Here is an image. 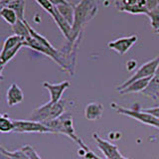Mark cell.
I'll return each mask as SVG.
<instances>
[{
	"label": "cell",
	"instance_id": "25",
	"mask_svg": "<svg viewBox=\"0 0 159 159\" xmlns=\"http://www.w3.org/2000/svg\"><path fill=\"white\" fill-rule=\"evenodd\" d=\"M117 2L124 6H139L145 7L146 0H117Z\"/></svg>",
	"mask_w": 159,
	"mask_h": 159
},
{
	"label": "cell",
	"instance_id": "13",
	"mask_svg": "<svg viewBox=\"0 0 159 159\" xmlns=\"http://www.w3.org/2000/svg\"><path fill=\"white\" fill-rule=\"evenodd\" d=\"M52 18L54 19V21L56 22L57 26L59 27L60 30H61V32L63 33L65 38L69 41L70 38H71V34H72V25H70L67 22V20L59 13L56 6H55V10H54V13L52 15Z\"/></svg>",
	"mask_w": 159,
	"mask_h": 159
},
{
	"label": "cell",
	"instance_id": "32",
	"mask_svg": "<svg viewBox=\"0 0 159 159\" xmlns=\"http://www.w3.org/2000/svg\"><path fill=\"white\" fill-rule=\"evenodd\" d=\"M0 159H11L9 156H7L6 154L3 153L1 150H0Z\"/></svg>",
	"mask_w": 159,
	"mask_h": 159
},
{
	"label": "cell",
	"instance_id": "3",
	"mask_svg": "<svg viewBox=\"0 0 159 159\" xmlns=\"http://www.w3.org/2000/svg\"><path fill=\"white\" fill-rule=\"evenodd\" d=\"M65 108H66V101L61 99L56 103H52L48 102L47 103L34 109V111L30 116V120L38 121L45 123L50 120H54L64 114Z\"/></svg>",
	"mask_w": 159,
	"mask_h": 159
},
{
	"label": "cell",
	"instance_id": "19",
	"mask_svg": "<svg viewBox=\"0 0 159 159\" xmlns=\"http://www.w3.org/2000/svg\"><path fill=\"white\" fill-rule=\"evenodd\" d=\"M24 41L25 40L20 36H17V35H11V36H9L8 38L5 39L1 53H5L6 51H8V50L16 47L20 43H23Z\"/></svg>",
	"mask_w": 159,
	"mask_h": 159
},
{
	"label": "cell",
	"instance_id": "14",
	"mask_svg": "<svg viewBox=\"0 0 159 159\" xmlns=\"http://www.w3.org/2000/svg\"><path fill=\"white\" fill-rule=\"evenodd\" d=\"M145 97L153 99V101H158L159 99V77L154 76L151 78L150 82L148 83L145 89L141 93Z\"/></svg>",
	"mask_w": 159,
	"mask_h": 159
},
{
	"label": "cell",
	"instance_id": "30",
	"mask_svg": "<svg viewBox=\"0 0 159 159\" xmlns=\"http://www.w3.org/2000/svg\"><path fill=\"white\" fill-rule=\"evenodd\" d=\"M84 159H102V158H101L99 156H98L97 154H94L93 151H91V150H89V151H87L86 153H84V155L83 156Z\"/></svg>",
	"mask_w": 159,
	"mask_h": 159
},
{
	"label": "cell",
	"instance_id": "18",
	"mask_svg": "<svg viewBox=\"0 0 159 159\" xmlns=\"http://www.w3.org/2000/svg\"><path fill=\"white\" fill-rule=\"evenodd\" d=\"M116 7L118 11L121 12H126V13H130V14H145L147 16L148 14V10L146 7H139V6H124V5L119 4L117 1H116Z\"/></svg>",
	"mask_w": 159,
	"mask_h": 159
},
{
	"label": "cell",
	"instance_id": "11",
	"mask_svg": "<svg viewBox=\"0 0 159 159\" xmlns=\"http://www.w3.org/2000/svg\"><path fill=\"white\" fill-rule=\"evenodd\" d=\"M103 106L101 102H91L88 103L84 108V117L89 121L98 120L102 116Z\"/></svg>",
	"mask_w": 159,
	"mask_h": 159
},
{
	"label": "cell",
	"instance_id": "10",
	"mask_svg": "<svg viewBox=\"0 0 159 159\" xmlns=\"http://www.w3.org/2000/svg\"><path fill=\"white\" fill-rule=\"evenodd\" d=\"M23 98H24V94H23L22 89H20V87L17 84L13 83L11 86L9 87L6 93L7 104L10 107H12L14 106H16V104H19L20 102H22Z\"/></svg>",
	"mask_w": 159,
	"mask_h": 159
},
{
	"label": "cell",
	"instance_id": "7",
	"mask_svg": "<svg viewBox=\"0 0 159 159\" xmlns=\"http://www.w3.org/2000/svg\"><path fill=\"white\" fill-rule=\"evenodd\" d=\"M93 138L96 141L98 147L99 148L103 155L107 159H120L123 155L119 152L116 145L108 142L107 140H104L98 133H93Z\"/></svg>",
	"mask_w": 159,
	"mask_h": 159
},
{
	"label": "cell",
	"instance_id": "35",
	"mask_svg": "<svg viewBox=\"0 0 159 159\" xmlns=\"http://www.w3.org/2000/svg\"><path fill=\"white\" fill-rule=\"evenodd\" d=\"M2 116V114H1V113H0V116Z\"/></svg>",
	"mask_w": 159,
	"mask_h": 159
},
{
	"label": "cell",
	"instance_id": "2",
	"mask_svg": "<svg viewBox=\"0 0 159 159\" xmlns=\"http://www.w3.org/2000/svg\"><path fill=\"white\" fill-rule=\"evenodd\" d=\"M44 124L51 130V133L66 135L76 142L81 149H84V151L89 150L88 146L84 144V142L77 135L76 132H75L74 119L70 113H64L60 117L54 119V120L45 122Z\"/></svg>",
	"mask_w": 159,
	"mask_h": 159
},
{
	"label": "cell",
	"instance_id": "9",
	"mask_svg": "<svg viewBox=\"0 0 159 159\" xmlns=\"http://www.w3.org/2000/svg\"><path fill=\"white\" fill-rule=\"evenodd\" d=\"M43 87L48 89L50 93V101L52 103H56L62 99V96L65 91L70 87V82L64 81L59 84H50L48 82H45L43 84Z\"/></svg>",
	"mask_w": 159,
	"mask_h": 159
},
{
	"label": "cell",
	"instance_id": "23",
	"mask_svg": "<svg viewBox=\"0 0 159 159\" xmlns=\"http://www.w3.org/2000/svg\"><path fill=\"white\" fill-rule=\"evenodd\" d=\"M147 16L150 20V25L153 31L156 34H159V7L148 12Z\"/></svg>",
	"mask_w": 159,
	"mask_h": 159
},
{
	"label": "cell",
	"instance_id": "5",
	"mask_svg": "<svg viewBox=\"0 0 159 159\" xmlns=\"http://www.w3.org/2000/svg\"><path fill=\"white\" fill-rule=\"evenodd\" d=\"M158 66H159V56L156 57V58H154L153 60H150V61L145 63V64H143L142 66L139 68L130 78L127 79L125 82L120 84V86L116 87V91L119 92L120 89H122L126 86H128L129 84H131L134 81H137V80L153 77L154 74H155V72H156L157 68H158Z\"/></svg>",
	"mask_w": 159,
	"mask_h": 159
},
{
	"label": "cell",
	"instance_id": "33",
	"mask_svg": "<svg viewBox=\"0 0 159 159\" xmlns=\"http://www.w3.org/2000/svg\"><path fill=\"white\" fill-rule=\"evenodd\" d=\"M155 76H157V77H159V66H158V68H157V70H156V72H155Z\"/></svg>",
	"mask_w": 159,
	"mask_h": 159
},
{
	"label": "cell",
	"instance_id": "16",
	"mask_svg": "<svg viewBox=\"0 0 159 159\" xmlns=\"http://www.w3.org/2000/svg\"><path fill=\"white\" fill-rule=\"evenodd\" d=\"M12 31L14 32V35L20 36L24 40H27L28 38L31 37L30 36V32L28 30V27H27V21L25 19L24 20L18 19L17 22L12 26Z\"/></svg>",
	"mask_w": 159,
	"mask_h": 159
},
{
	"label": "cell",
	"instance_id": "20",
	"mask_svg": "<svg viewBox=\"0 0 159 159\" xmlns=\"http://www.w3.org/2000/svg\"><path fill=\"white\" fill-rule=\"evenodd\" d=\"M22 47H24V42L20 43L19 45H17L16 47L8 50V51H6L5 53H0V63L5 66V64L8 63L10 60H12L15 55L19 52V50L21 49Z\"/></svg>",
	"mask_w": 159,
	"mask_h": 159
},
{
	"label": "cell",
	"instance_id": "15",
	"mask_svg": "<svg viewBox=\"0 0 159 159\" xmlns=\"http://www.w3.org/2000/svg\"><path fill=\"white\" fill-rule=\"evenodd\" d=\"M57 10L62 16L67 20V22L72 25L74 24V19H75V5L72 3H66V4H61L56 6Z\"/></svg>",
	"mask_w": 159,
	"mask_h": 159
},
{
	"label": "cell",
	"instance_id": "22",
	"mask_svg": "<svg viewBox=\"0 0 159 159\" xmlns=\"http://www.w3.org/2000/svg\"><path fill=\"white\" fill-rule=\"evenodd\" d=\"M14 131V122L10 119L7 114H2L0 116V132L8 133Z\"/></svg>",
	"mask_w": 159,
	"mask_h": 159
},
{
	"label": "cell",
	"instance_id": "1",
	"mask_svg": "<svg viewBox=\"0 0 159 159\" xmlns=\"http://www.w3.org/2000/svg\"><path fill=\"white\" fill-rule=\"evenodd\" d=\"M98 12V4L96 0H81L75 5V19L72 26V34L69 40L70 50H72L76 40L80 37L84 27L94 17Z\"/></svg>",
	"mask_w": 159,
	"mask_h": 159
},
{
	"label": "cell",
	"instance_id": "17",
	"mask_svg": "<svg viewBox=\"0 0 159 159\" xmlns=\"http://www.w3.org/2000/svg\"><path fill=\"white\" fill-rule=\"evenodd\" d=\"M25 5L26 1L25 0H10L7 7L11 8L16 13L18 19L24 20L25 19Z\"/></svg>",
	"mask_w": 159,
	"mask_h": 159
},
{
	"label": "cell",
	"instance_id": "4",
	"mask_svg": "<svg viewBox=\"0 0 159 159\" xmlns=\"http://www.w3.org/2000/svg\"><path fill=\"white\" fill-rule=\"evenodd\" d=\"M111 107L114 111H116L119 114L129 116L133 119H136V120L139 122L146 124V125L153 126V127H156L159 129V119L156 118L155 116H153L152 114L142 111V108H138V107L126 108L121 106H118V104L116 102H111Z\"/></svg>",
	"mask_w": 159,
	"mask_h": 159
},
{
	"label": "cell",
	"instance_id": "24",
	"mask_svg": "<svg viewBox=\"0 0 159 159\" xmlns=\"http://www.w3.org/2000/svg\"><path fill=\"white\" fill-rule=\"evenodd\" d=\"M0 150L6 154V155L9 156L11 159H29L28 155L22 150V149H19V150H15V151H8L7 149H5L3 146L0 145Z\"/></svg>",
	"mask_w": 159,
	"mask_h": 159
},
{
	"label": "cell",
	"instance_id": "27",
	"mask_svg": "<svg viewBox=\"0 0 159 159\" xmlns=\"http://www.w3.org/2000/svg\"><path fill=\"white\" fill-rule=\"evenodd\" d=\"M21 149L27 154L29 159H42L41 157L39 156V154L37 153V151L35 150V149L31 145H29V144H27V145H24Z\"/></svg>",
	"mask_w": 159,
	"mask_h": 159
},
{
	"label": "cell",
	"instance_id": "31",
	"mask_svg": "<svg viewBox=\"0 0 159 159\" xmlns=\"http://www.w3.org/2000/svg\"><path fill=\"white\" fill-rule=\"evenodd\" d=\"M49 1L51 2L54 6H58V5H61V4H66L69 2L67 0H49Z\"/></svg>",
	"mask_w": 159,
	"mask_h": 159
},
{
	"label": "cell",
	"instance_id": "8",
	"mask_svg": "<svg viewBox=\"0 0 159 159\" xmlns=\"http://www.w3.org/2000/svg\"><path fill=\"white\" fill-rule=\"evenodd\" d=\"M137 40L138 38L135 35H132V36H128V37L118 38L116 40H114V41L109 42L108 48L117 52L119 55H124L137 42Z\"/></svg>",
	"mask_w": 159,
	"mask_h": 159
},
{
	"label": "cell",
	"instance_id": "6",
	"mask_svg": "<svg viewBox=\"0 0 159 159\" xmlns=\"http://www.w3.org/2000/svg\"><path fill=\"white\" fill-rule=\"evenodd\" d=\"M14 122V131L18 133H51V130L44 123L33 121V120H23L16 119Z\"/></svg>",
	"mask_w": 159,
	"mask_h": 159
},
{
	"label": "cell",
	"instance_id": "12",
	"mask_svg": "<svg viewBox=\"0 0 159 159\" xmlns=\"http://www.w3.org/2000/svg\"><path fill=\"white\" fill-rule=\"evenodd\" d=\"M151 78H145V79H140V80H137V81H134L131 84H129L128 86H126L124 89H120L118 93L120 94L142 93L144 89H145V88L147 87L148 83L150 82Z\"/></svg>",
	"mask_w": 159,
	"mask_h": 159
},
{
	"label": "cell",
	"instance_id": "26",
	"mask_svg": "<svg viewBox=\"0 0 159 159\" xmlns=\"http://www.w3.org/2000/svg\"><path fill=\"white\" fill-rule=\"evenodd\" d=\"M35 1H36L40 6L45 10V11L52 16L54 13V10H55V6L49 1V0H35Z\"/></svg>",
	"mask_w": 159,
	"mask_h": 159
},
{
	"label": "cell",
	"instance_id": "21",
	"mask_svg": "<svg viewBox=\"0 0 159 159\" xmlns=\"http://www.w3.org/2000/svg\"><path fill=\"white\" fill-rule=\"evenodd\" d=\"M0 16H1L11 27L17 22V20H18V17L14 10H12L11 8H9L7 6L4 7L1 11H0Z\"/></svg>",
	"mask_w": 159,
	"mask_h": 159
},
{
	"label": "cell",
	"instance_id": "34",
	"mask_svg": "<svg viewBox=\"0 0 159 159\" xmlns=\"http://www.w3.org/2000/svg\"><path fill=\"white\" fill-rule=\"evenodd\" d=\"M120 159H129V158H127V157H124V156H122Z\"/></svg>",
	"mask_w": 159,
	"mask_h": 159
},
{
	"label": "cell",
	"instance_id": "28",
	"mask_svg": "<svg viewBox=\"0 0 159 159\" xmlns=\"http://www.w3.org/2000/svg\"><path fill=\"white\" fill-rule=\"evenodd\" d=\"M145 7L148 10V12L159 7V0H146Z\"/></svg>",
	"mask_w": 159,
	"mask_h": 159
},
{
	"label": "cell",
	"instance_id": "29",
	"mask_svg": "<svg viewBox=\"0 0 159 159\" xmlns=\"http://www.w3.org/2000/svg\"><path fill=\"white\" fill-rule=\"evenodd\" d=\"M142 111H144L145 112H148L152 114L153 116H155L156 118L159 119V107H150V108H142Z\"/></svg>",
	"mask_w": 159,
	"mask_h": 159
}]
</instances>
